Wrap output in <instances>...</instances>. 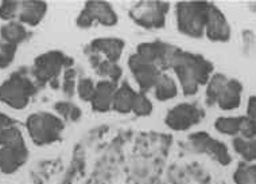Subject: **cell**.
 I'll return each mask as SVG.
<instances>
[{
    "label": "cell",
    "instance_id": "6da1fadb",
    "mask_svg": "<svg viewBox=\"0 0 256 184\" xmlns=\"http://www.w3.org/2000/svg\"><path fill=\"white\" fill-rule=\"evenodd\" d=\"M172 69L177 75L185 96H194L200 86L208 83L214 70L212 62L206 58L180 48L172 58Z\"/></svg>",
    "mask_w": 256,
    "mask_h": 184
},
{
    "label": "cell",
    "instance_id": "7a4b0ae2",
    "mask_svg": "<svg viewBox=\"0 0 256 184\" xmlns=\"http://www.w3.org/2000/svg\"><path fill=\"white\" fill-rule=\"evenodd\" d=\"M36 90L38 85L36 81L28 78L26 73L15 71L0 85V101L12 109H24Z\"/></svg>",
    "mask_w": 256,
    "mask_h": 184
},
{
    "label": "cell",
    "instance_id": "3957f363",
    "mask_svg": "<svg viewBox=\"0 0 256 184\" xmlns=\"http://www.w3.org/2000/svg\"><path fill=\"white\" fill-rule=\"evenodd\" d=\"M209 1H178L176 5L178 31L192 38L205 34V23Z\"/></svg>",
    "mask_w": 256,
    "mask_h": 184
},
{
    "label": "cell",
    "instance_id": "277c9868",
    "mask_svg": "<svg viewBox=\"0 0 256 184\" xmlns=\"http://www.w3.org/2000/svg\"><path fill=\"white\" fill-rule=\"evenodd\" d=\"M26 128L31 140L36 145H48L60 140L65 124L62 119L48 112L31 114L26 121Z\"/></svg>",
    "mask_w": 256,
    "mask_h": 184
},
{
    "label": "cell",
    "instance_id": "5b68a950",
    "mask_svg": "<svg viewBox=\"0 0 256 184\" xmlns=\"http://www.w3.org/2000/svg\"><path fill=\"white\" fill-rule=\"evenodd\" d=\"M73 65V59L66 57L61 51H49L36 58L34 66L31 69V74L34 77L36 85L50 83L52 86H57L58 78L61 71L69 69Z\"/></svg>",
    "mask_w": 256,
    "mask_h": 184
},
{
    "label": "cell",
    "instance_id": "8992f818",
    "mask_svg": "<svg viewBox=\"0 0 256 184\" xmlns=\"http://www.w3.org/2000/svg\"><path fill=\"white\" fill-rule=\"evenodd\" d=\"M168 9L170 4L166 1H156V0L139 1L131 8L130 16L140 27L148 30H156L164 26Z\"/></svg>",
    "mask_w": 256,
    "mask_h": 184
},
{
    "label": "cell",
    "instance_id": "52a82bcc",
    "mask_svg": "<svg viewBox=\"0 0 256 184\" xmlns=\"http://www.w3.org/2000/svg\"><path fill=\"white\" fill-rule=\"evenodd\" d=\"M119 20L118 13L108 1L90 0L85 3V7L77 16V26L89 28L93 23H100L102 26H115Z\"/></svg>",
    "mask_w": 256,
    "mask_h": 184
},
{
    "label": "cell",
    "instance_id": "ba28073f",
    "mask_svg": "<svg viewBox=\"0 0 256 184\" xmlns=\"http://www.w3.org/2000/svg\"><path fill=\"white\" fill-rule=\"evenodd\" d=\"M205 117V112L196 104H178L168 112L164 123L172 131H188Z\"/></svg>",
    "mask_w": 256,
    "mask_h": 184
},
{
    "label": "cell",
    "instance_id": "9c48e42d",
    "mask_svg": "<svg viewBox=\"0 0 256 184\" xmlns=\"http://www.w3.org/2000/svg\"><path fill=\"white\" fill-rule=\"evenodd\" d=\"M178 51L177 47L164 42H151V43H142L138 46L136 54L142 59L158 66L160 70L172 69V58Z\"/></svg>",
    "mask_w": 256,
    "mask_h": 184
},
{
    "label": "cell",
    "instance_id": "30bf717a",
    "mask_svg": "<svg viewBox=\"0 0 256 184\" xmlns=\"http://www.w3.org/2000/svg\"><path fill=\"white\" fill-rule=\"evenodd\" d=\"M190 148L196 152H205L216 159L217 162L222 166H228L232 162L230 154L226 145L218 140H214L212 136H209L208 133L198 132L189 137Z\"/></svg>",
    "mask_w": 256,
    "mask_h": 184
},
{
    "label": "cell",
    "instance_id": "8fae6325",
    "mask_svg": "<svg viewBox=\"0 0 256 184\" xmlns=\"http://www.w3.org/2000/svg\"><path fill=\"white\" fill-rule=\"evenodd\" d=\"M128 65H130L131 73H132L134 78L139 85L142 93L147 92L150 89H154L156 82L160 78V75L164 73L158 66L142 59L136 53L130 57Z\"/></svg>",
    "mask_w": 256,
    "mask_h": 184
},
{
    "label": "cell",
    "instance_id": "7c38bea8",
    "mask_svg": "<svg viewBox=\"0 0 256 184\" xmlns=\"http://www.w3.org/2000/svg\"><path fill=\"white\" fill-rule=\"evenodd\" d=\"M205 35L213 42H228L230 38V26L226 15L212 3L208 7Z\"/></svg>",
    "mask_w": 256,
    "mask_h": 184
},
{
    "label": "cell",
    "instance_id": "4fadbf2b",
    "mask_svg": "<svg viewBox=\"0 0 256 184\" xmlns=\"http://www.w3.org/2000/svg\"><path fill=\"white\" fill-rule=\"evenodd\" d=\"M124 50V40L119 38H98L92 40V43L86 47V51L93 54H98L100 57L110 62L118 61L122 57Z\"/></svg>",
    "mask_w": 256,
    "mask_h": 184
},
{
    "label": "cell",
    "instance_id": "5bb4252c",
    "mask_svg": "<svg viewBox=\"0 0 256 184\" xmlns=\"http://www.w3.org/2000/svg\"><path fill=\"white\" fill-rule=\"evenodd\" d=\"M27 156L26 145L0 147V170L4 174H14L26 163Z\"/></svg>",
    "mask_w": 256,
    "mask_h": 184
},
{
    "label": "cell",
    "instance_id": "9a60e30c",
    "mask_svg": "<svg viewBox=\"0 0 256 184\" xmlns=\"http://www.w3.org/2000/svg\"><path fill=\"white\" fill-rule=\"evenodd\" d=\"M116 90H118V83L110 82L106 79H102V81L96 83L94 96L90 101L92 109L94 112H98V113L110 112L112 109V105H114Z\"/></svg>",
    "mask_w": 256,
    "mask_h": 184
},
{
    "label": "cell",
    "instance_id": "2e32d148",
    "mask_svg": "<svg viewBox=\"0 0 256 184\" xmlns=\"http://www.w3.org/2000/svg\"><path fill=\"white\" fill-rule=\"evenodd\" d=\"M48 11V3L46 1H38V0H31V1H20V8H19L18 19L23 26L34 27L42 22Z\"/></svg>",
    "mask_w": 256,
    "mask_h": 184
},
{
    "label": "cell",
    "instance_id": "e0dca14e",
    "mask_svg": "<svg viewBox=\"0 0 256 184\" xmlns=\"http://www.w3.org/2000/svg\"><path fill=\"white\" fill-rule=\"evenodd\" d=\"M242 92L243 85L236 79H228L226 86L217 98L216 105L222 110H234L242 104Z\"/></svg>",
    "mask_w": 256,
    "mask_h": 184
},
{
    "label": "cell",
    "instance_id": "ac0fdd59",
    "mask_svg": "<svg viewBox=\"0 0 256 184\" xmlns=\"http://www.w3.org/2000/svg\"><path fill=\"white\" fill-rule=\"evenodd\" d=\"M86 54H88L90 65L94 67V70L98 71V75H102V77H104V79L110 81V82H119L120 78H122V74H123V70L118 63L106 61L98 54L89 53V51H86Z\"/></svg>",
    "mask_w": 256,
    "mask_h": 184
},
{
    "label": "cell",
    "instance_id": "d6986e66",
    "mask_svg": "<svg viewBox=\"0 0 256 184\" xmlns=\"http://www.w3.org/2000/svg\"><path fill=\"white\" fill-rule=\"evenodd\" d=\"M135 94H136V92L134 90L132 86L128 85L127 82H123L120 86H118L112 109L123 114L132 113V104Z\"/></svg>",
    "mask_w": 256,
    "mask_h": 184
},
{
    "label": "cell",
    "instance_id": "ffe728a7",
    "mask_svg": "<svg viewBox=\"0 0 256 184\" xmlns=\"http://www.w3.org/2000/svg\"><path fill=\"white\" fill-rule=\"evenodd\" d=\"M0 35H2L3 42H8V43L19 46L22 42L27 39V36L30 34H28V31L26 30V27L23 26L22 23L14 22L12 20V22H8L2 27Z\"/></svg>",
    "mask_w": 256,
    "mask_h": 184
},
{
    "label": "cell",
    "instance_id": "44dd1931",
    "mask_svg": "<svg viewBox=\"0 0 256 184\" xmlns=\"http://www.w3.org/2000/svg\"><path fill=\"white\" fill-rule=\"evenodd\" d=\"M154 92L155 98L158 101H168V100H172V98L177 97L178 86L176 81L172 79V77H170L166 73H162L160 78L155 85Z\"/></svg>",
    "mask_w": 256,
    "mask_h": 184
},
{
    "label": "cell",
    "instance_id": "7402d4cb",
    "mask_svg": "<svg viewBox=\"0 0 256 184\" xmlns=\"http://www.w3.org/2000/svg\"><path fill=\"white\" fill-rule=\"evenodd\" d=\"M246 117H220L216 120L214 127L222 135L238 136L243 131Z\"/></svg>",
    "mask_w": 256,
    "mask_h": 184
},
{
    "label": "cell",
    "instance_id": "603a6c76",
    "mask_svg": "<svg viewBox=\"0 0 256 184\" xmlns=\"http://www.w3.org/2000/svg\"><path fill=\"white\" fill-rule=\"evenodd\" d=\"M228 79L224 74L216 73L210 77V79L208 81L206 86V104L208 105H216L217 98L220 96V93L222 92V89L226 86V83L228 82Z\"/></svg>",
    "mask_w": 256,
    "mask_h": 184
},
{
    "label": "cell",
    "instance_id": "cb8c5ba5",
    "mask_svg": "<svg viewBox=\"0 0 256 184\" xmlns=\"http://www.w3.org/2000/svg\"><path fill=\"white\" fill-rule=\"evenodd\" d=\"M234 151L238 152L246 162H256V139H244L242 136L234 137Z\"/></svg>",
    "mask_w": 256,
    "mask_h": 184
},
{
    "label": "cell",
    "instance_id": "d4e9b609",
    "mask_svg": "<svg viewBox=\"0 0 256 184\" xmlns=\"http://www.w3.org/2000/svg\"><path fill=\"white\" fill-rule=\"evenodd\" d=\"M236 184H256V166L240 164L238 171L234 172Z\"/></svg>",
    "mask_w": 256,
    "mask_h": 184
},
{
    "label": "cell",
    "instance_id": "484cf974",
    "mask_svg": "<svg viewBox=\"0 0 256 184\" xmlns=\"http://www.w3.org/2000/svg\"><path fill=\"white\" fill-rule=\"evenodd\" d=\"M151 112H152V104H151L150 98L144 93L136 92L135 98H134L132 113H135L136 116H150Z\"/></svg>",
    "mask_w": 256,
    "mask_h": 184
},
{
    "label": "cell",
    "instance_id": "4316f807",
    "mask_svg": "<svg viewBox=\"0 0 256 184\" xmlns=\"http://www.w3.org/2000/svg\"><path fill=\"white\" fill-rule=\"evenodd\" d=\"M54 108H56L60 116H62L64 119L70 120V121H77L81 117V109L74 104H72V102L60 101L56 104Z\"/></svg>",
    "mask_w": 256,
    "mask_h": 184
},
{
    "label": "cell",
    "instance_id": "83f0119b",
    "mask_svg": "<svg viewBox=\"0 0 256 184\" xmlns=\"http://www.w3.org/2000/svg\"><path fill=\"white\" fill-rule=\"evenodd\" d=\"M77 94L82 100V101L90 102L93 96H94V90H96V83L93 82L90 78H80L77 81Z\"/></svg>",
    "mask_w": 256,
    "mask_h": 184
},
{
    "label": "cell",
    "instance_id": "f1b7e54d",
    "mask_svg": "<svg viewBox=\"0 0 256 184\" xmlns=\"http://www.w3.org/2000/svg\"><path fill=\"white\" fill-rule=\"evenodd\" d=\"M18 46L8 43V42H0V69H6L12 63Z\"/></svg>",
    "mask_w": 256,
    "mask_h": 184
},
{
    "label": "cell",
    "instance_id": "f546056e",
    "mask_svg": "<svg viewBox=\"0 0 256 184\" xmlns=\"http://www.w3.org/2000/svg\"><path fill=\"white\" fill-rule=\"evenodd\" d=\"M19 8H20V1L4 0L0 3V18L6 22H12V19L18 16Z\"/></svg>",
    "mask_w": 256,
    "mask_h": 184
},
{
    "label": "cell",
    "instance_id": "4dcf8cb0",
    "mask_svg": "<svg viewBox=\"0 0 256 184\" xmlns=\"http://www.w3.org/2000/svg\"><path fill=\"white\" fill-rule=\"evenodd\" d=\"M77 73L74 69H66L64 73V85H62V90L66 93V96L72 97L74 94V90L77 88V81H76Z\"/></svg>",
    "mask_w": 256,
    "mask_h": 184
},
{
    "label": "cell",
    "instance_id": "1f68e13d",
    "mask_svg": "<svg viewBox=\"0 0 256 184\" xmlns=\"http://www.w3.org/2000/svg\"><path fill=\"white\" fill-rule=\"evenodd\" d=\"M14 125H15V123H14L12 119H10L8 116H6L4 113H0V139L4 135L6 131Z\"/></svg>",
    "mask_w": 256,
    "mask_h": 184
},
{
    "label": "cell",
    "instance_id": "d6a6232c",
    "mask_svg": "<svg viewBox=\"0 0 256 184\" xmlns=\"http://www.w3.org/2000/svg\"><path fill=\"white\" fill-rule=\"evenodd\" d=\"M247 120L256 124V96L250 97V100H248Z\"/></svg>",
    "mask_w": 256,
    "mask_h": 184
}]
</instances>
